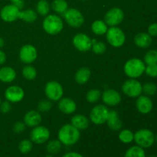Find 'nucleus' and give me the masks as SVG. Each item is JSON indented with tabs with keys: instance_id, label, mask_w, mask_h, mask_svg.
<instances>
[{
	"instance_id": "f257e3e1",
	"label": "nucleus",
	"mask_w": 157,
	"mask_h": 157,
	"mask_svg": "<svg viewBox=\"0 0 157 157\" xmlns=\"http://www.w3.org/2000/svg\"><path fill=\"white\" fill-rule=\"evenodd\" d=\"M81 137V133L78 129L72 124H65L59 129L58 133V140L62 145L73 146L78 142Z\"/></svg>"
},
{
	"instance_id": "f03ea898",
	"label": "nucleus",
	"mask_w": 157,
	"mask_h": 157,
	"mask_svg": "<svg viewBox=\"0 0 157 157\" xmlns=\"http://www.w3.org/2000/svg\"><path fill=\"white\" fill-rule=\"evenodd\" d=\"M146 64L143 60L137 58H133L129 59L125 63L124 67V71L125 75L128 78H140L145 72Z\"/></svg>"
},
{
	"instance_id": "7ed1b4c3",
	"label": "nucleus",
	"mask_w": 157,
	"mask_h": 157,
	"mask_svg": "<svg viewBox=\"0 0 157 157\" xmlns=\"http://www.w3.org/2000/svg\"><path fill=\"white\" fill-rule=\"evenodd\" d=\"M43 29L46 33L51 35H55L59 34L64 28V23L61 17L55 14L46 15L43 20Z\"/></svg>"
},
{
	"instance_id": "20e7f679",
	"label": "nucleus",
	"mask_w": 157,
	"mask_h": 157,
	"mask_svg": "<svg viewBox=\"0 0 157 157\" xmlns=\"http://www.w3.org/2000/svg\"><path fill=\"white\" fill-rule=\"evenodd\" d=\"M106 38L109 44L114 48H121L126 41V35L124 31L117 26L110 27L107 29Z\"/></svg>"
},
{
	"instance_id": "39448f33",
	"label": "nucleus",
	"mask_w": 157,
	"mask_h": 157,
	"mask_svg": "<svg viewBox=\"0 0 157 157\" xmlns=\"http://www.w3.org/2000/svg\"><path fill=\"white\" fill-rule=\"evenodd\" d=\"M136 144L142 148H150L155 143V135L148 129H140L134 133V140Z\"/></svg>"
},
{
	"instance_id": "423d86ee",
	"label": "nucleus",
	"mask_w": 157,
	"mask_h": 157,
	"mask_svg": "<svg viewBox=\"0 0 157 157\" xmlns=\"http://www.w3.org/2000/svg\"><path fill=\"white\" fill-rule=\"evenodd\" d=\"M109 109L104 104H98L92 108L90 112V121L96 125L105 124L109 114Z\"/></svg>"
},
{
	"instance_id": "0eeeda50",
	"label": "nucleus",
	"mask_w": 157,
	"mask_h": 157,
	"mask_svg": "<svg viewBox=\"0 0 157 157\" xmlns=\"http://www.w3.org/2000/svg\"><path fill=\"white\" fill-rule=\"evenodd\" d=\"M122 90L129 98H138L143 93V85L136 79L130 78L123 84Z\"/></svg>"
},
{
	"instance_id": "6e6552de",
	"label": "nucleus",
	"mask_w": 157,
	"mask_h": 157,
	"mask_svg": "<svg viewBox=\"0 0 157 157\" xmlns=\"http://www.w3.org/2000/svg\"><path fill=\"white\" fill-rule=\"evenodd\" d=\"M44 94L51 101H58L62 98L64 90L60 83L55 81H48L44 87Z\"/></svg>"
},
{
	"instance_id": "1a4fd4ad",
	"label": "nucleus",
	"mask_w": 157,
	"mask_h": 157,
	"mask_svg": "<svg viewBox=\"0 0 157 157\" xmlns=\"http://www.w3.org/2000/svg\"><path fill=\"white\" fill-rule=\"evenodd\" d=\"M64 20L68 25L73 28H80L84 23V17L78 9H68L63 15Z\"/></svg>"
},
{
	"instance_id": "9d476101",
	"label": "nucleus",
	"mask_w": 157,
	"mask_h": 157,
	"mask_svg": "<svg viewBox=\"0 0 157 157\" xmlns=\"http://www.w3.org/2000/svg\"><path fill=\"white\" fill-rule=\"evenodd\" d=\"M50 131L44 126H37L33 127L30 133V140L36 144H42L47 142L50 138Z\"/></svg>"
},
{
	"instance_id": "9b49d317",
	"label": "nucleus",
	"mask_w": 157,
	"mask_h": 157,
	"mask_svg": "<svg viewBox=\"0 0 157 157\" xmlns=\"http://www.w3.org/2000/svg\"><path fill=\"white\" fill-rule=\"evenodd\" d=\"M124 18V11L118 7H114L107 11L104 16V21L110 27L117 26L123 21Z\"/></svg>"
},
{
	"instance_id": "f8f14e48",
	"label": "nucleus",
	"mask_w": 157,
	"mask_h": 157,
	"mask_svg": "<svg viewBox=\"0 0 157 157\" xmlns=\"http://www.w3.org/2000/svg\"><path fill=\"white\" fill-rule=\"evenodd\" d=\"M38 57V52L36 48L32 44H25L19 51V58L21 62L25 64H32Z\"/></svg>"
},
{
	"instance_id": "ddd939ff",
	"label": "nucleus",
	"mask_w": 157,
	"mask_h": 157,
	"mask_svg": "<svg viewBox=\"0 0 157 157\" xmlns=\"http://www.w3.org/2000/svg\"><path fill=\"white\" fill-rule=\"evenodd\" d=\"M20 9L13 3L5 6L0 11V17L6 22H12L18 19Z\"/></svg>"
},
{
	"instance_id": "4468645a",
	"label": "nucleus",
	"mask_w": 157,
	"mask_h": 157,
	"mask_svg": "<svg viewBox=\"0 0 157 157\" xmlns=\"http://www.w3.org/2000/svg\"><path fill=\"white\" fill-rule=\"evenodd\" d=\"M72 43L75 48L82 52L90 50L92 47L91 39L84 33H78L75 35L72 40Z\"/></svg>"
},
{
	"instance_id": "2eb2a0df",
	"label": "nucleus",
	"mask_w": 157,
	"mask_h": 157,
	"mask_svg": "<svg viewBox=\"0 0 157 157\" xmlns=\"http://www.w3.org/2000/svg\"><path fill=\"white\" fill-rule=\"evenodd\" d=\"M25 97V92L19 86L12 85L8 87L5 91V98L10 103H18Z\"/></svg>"
},
{
	"instance_id": "dca6fc26",
	"label": "nucleus",
	"mask_w": 157,
	"mask_h": 157,
	"mask_svg": "<svg viewBox=\"0 0 157 157\" xmlns=\"http://www.w3.org/2000/svg\"><path fill=\"white\" fill-rule=\"evenodd\" d=\"M103 102L110 107H114L121 102V95L114 89H107L101 94Z\"/></svg>"
},
{
	"instance_id": "f3484780",
	"label": "nucleus",
	"mask_w": 157,
	"mask_h": 157,
	"mask_svg": "<svg viewBox=\"0 0 157 157\" xmlns=\"http://www.w3.org/2000/svg\"><path fill=\"white\" fill-rule=\"evenodd\" d=\"M136 107L140 113L147 114L153 110V101L149 96L140 95L136 101Z\"/></svg>"
},
{
	"instance_id": "a211bd4d",
	"label": "nucleus",
	"mask_w": 157,
	"mask_h": 157,
	"mask_svg": "<svg viewBox=\"0 0 157 157\" xmlns=\"http://www.w3.org/2000/svg\"><path fill=\"white\" fill-rule=\"evenodd\" d=\"M58 107L62 113L65 114H71L76 111L77 104L75 101L71 98H64L58 101Z\"/></svg>"
},
{
	"instance_id": "6ab92c4d",
	"label": "nucleus",
	"mask_w": 157,
	"mask_h": 157,
	"mask_svg": "<svg viewBox=\"0 0 157 157\" xmlns=\"http://www.w3.org/2000/svg\"><path fill=\"white\" fill-rule=\"evenodd\" d=\"M42 121V117L39 111L37 110H29L24 117V123L27 127H35L39 125Z\"/></svg>"
},
{
	"instance_id": "aec40b11",
	"label": "nucleus",
	"mask_w": 157,
	"mask_h": 157,
	"mask_svg": "<svg viewBox=\"0 0 157 157\" xmlns=\"http://www.w3.org/2000/svg\"><path fill=\"white\" fill-rule=\"evenodd\" d=\"M106 123H107L109 128L113 131H118L122 128L123 123L121 120L120 119L118 113L115 110L109 111V114Z\"/></svg>"
},
{
	"instance_id": "412c9836",
	"label": "nucleus",
	"mask_w": 157,
	"mask_h": 157,
	"mask_svg": "<svg viewBox=\"0 0 157 157\" xmlns=\"http://www.w3.org/2000/svg\"><path fill=\"white\" fill-rule=\"evenodd\" d=\"M153 38L146 32H140L134 37V43L137 47L140 48H147L151 45Z\"/></svg>"
},
{
	"instance_id": "4be33fe9",
	"label": "nucleus",
	"mask_w": 157,
	"mask_h": 157,
	"mask_svg": "<svg viewBox=\"0 0 157 157\" xmlns=\"http://www.w3.org/2000/svg\"><path fill=\"white\" fill-rule=\"evenodd\" d=\"M71 124L79 130H84L87 129L90 125V120L84 115L76 114L72 117Z\"/></svg>"
},
{
	"instance_id": "5701e85b",
	"label": "nucleus",
	"mask_w": 157,
	"mask_h": 157,
	"mask_svg": "<svg viewBox=\"0 0 157 157\" xmlns=\"http://www.w3.org/2000/svg\"><path fill=\"white\" fill-rule=\"evenodd\" d=\"M91 72L87 67H83L78 69L75 75V80L77 84H84L89 81L90 78Z\"/></svg>"
},
{
	"instance_id": "b1692460",
	"label": "nucleus",
	"mask_w": 157,
	"mask_h": 157,
	"mask_svg": "<svg viewBox=\"0 0 157 157\" xmlns=\"http://www.w3.org/2000/svg\"><path fill=\"white\" fill-rule=\"evenodd\" d=\"M16 78V72L11 67H2L0 68V81L11 83Z\"/></svg>"
},
{
	"instance_id": "393cba45",
	"label": "nucleus",
	"mask_w": 157,
	"mask_h": 157,
	"mask_svg": "<svg viewBox=\"0 0 157 157\" xmlns=\"http://www.w3.org/2000/svg\"><path fill=\"white\" fill-rule=\"evenodd\" d=\"M38 18V13L36 11L33 9H25V10L20 11L18 19L23 20L27 23H33Z\"/></svg>"
},
{
	"instance_id": "a878e982",
	"label": "nucleus",
	"mask_w": 157,
	"mask_h": 157,
	"mask_svg": "<svg viewBox=\"0 0 157 157\" xmlns=\"http://www.w3.org/2000/svg\"><path fill=\"white\" fill-rule=\"evenodd\" d=\"M92 32L97 35H103L107 33L108 25L103 20H96L91 25Z\"/></svg>"
},
{
	"instance_id": "bb28decb",
	"label": "nucleus",
	"mask_w": 157,
	"mask_h": 157,
	"mask_svg": "<svg viewBox=\"0 0 157 157\" xmlns=\"http://www.w3.org/2000/svg\"><path fill=\"white\" fill-rule=\"evenodd\" d=\"M52 9L59 15H64L68 9V4L66 0H54L52 3Z\"/></svg>"
},
{
	"instance_id": "cd10ccee",
	"label": "nucleus",
	"mask_w": 157,
	"mask_h": 157,
	"mask_svg": "<svg viewBox=\"0 0 157 157\" xmlns=\"http://www.w3.org/2000/svg\"><path fill=\"white\" fill-rule=\"evenodd\" d=\"M62 144L58 140H52L48 142L46 145V150L51 155L58 154L61 150Z\"/></svg>"
},
{
	"instance_id": "c85d7f7f",
	"label": "nucleus",
	"mask_w": 157,
	"mask_h": 157,
	"mask_svg": "<svg viewBox=\"0 0 157 157\" xmlns=\"http://www.w3.org/2000/svg\"><path fill=\"white\" fill-rule=\"evenodd\" d=\"M124 157H146L144 149L139 146H133L126 151Z\"/></svg>"
},
{
	"instance_id": "c756f323",
	"label": "nucleus",
	"mask_w": 157,
	"mask_h": 157,
	"mask_svg": "<svg viewBox=\"0 0 157 157\" xmlns=\"http://www.w3.org/2000/svg\"><path fill=\"white\" fill-rule=\"evenodd\" d=\"M51 6L47 0H39L36 5V12L41 16H46L50 12Z\"/></svg>"
},
{
	"instance_id": "7c9ffc66",
	"label": "nucleus",
	"mask_w": 157,
	"mask_h": 157,
	"mask_svg": "<svg viewBox=\"0 0 157 157\" xmlns=\"http://www.w3.org/2000/svg\"><path fill=\"white\" fill-rule=\"evenodd\" d=\"M118 137L121 142L128 144L133 142V140H134V133L131 130L125 129V130H123L120 132Z\"/></svg>"
},
{
	"instance_id": "2f4dec72",
	"label": "nucleus",
	"mask_w": 157,
	"mask_h": 157,
	"mask_svg": "<svg viewBox=\"0 0 157 157\" xmlns=\"http://www.w3.org/2000/svg\"><path fill=\"white\" fill-rule=\"evenodd\" d=\"M21 74H22L23 77L26 80L32 81V80L35 79V78H36L37 71L33 66L26 65L23 67L22 71H21Z\"/></svg>"
},
{
	"instance_id": "473e14b6",
	"label": "nucleus",
	"mask_w": 157,
	"mask_h": 157,
	"mask_svg": "<svg viewBox=\"0 0 157 157\" xmlns=\"http://www.w3.org/2000/svg\"><path fill=\"white\" fill-rule=\"evenodd\" d=\"M101 94H102L101 90L98 89H91L87 91L86 94V100L90 104H94L99 101L100 98H101Z\"/></svg>"
},
{
	"instance_id": "72a5a7b5",
	"label": "nucleus",
	"mask_w": 157,
	"mask_h": 157,
	"mask_svg": "<svg viewBox=\"0 0 157 157\" xmlns=\"http://www.w3.org/2000/svg\"><path fill=\"white\" fill-rule=\"evenodd\" d=\"M32 147H33V144H32L31 140L25 139L21 140L18 144V150L20 151V153H23V154H27L29 152H31Z\"/></svg>"
},
{
	"instance_id": "f704fd0d",
	"label": "nucleus",
	"mask_w": 157,
	"mask_h": 157,
	"mask_svg": "<svg viewBox=\"0 0 157 157\" xmlns=\"http://www.w3.org/2000/svg\"><path fill=\"white\" fill-rule=\"evenodd\" d=\"M144 63L147 65L148 64H157V50L151 49L148 51L144 56Z\"/></svg>"
},
{
	"instance_id": "c9c22d12",
	"label": "nucleus",
	"mask_w": 157,
	"mask_h": 157,
	"mask_svg": "<svg viewBox=\"0 0 157 157\" xmlns=\"http://www.w3.org/2000/svg\"><path fill=\"white\" fill-rule=\"evenodd\" d=\"M157 92V86L153 82H147L143 85V93L147 96H153Z\"/></svg>"
},
{
	"instance_id": "e433bc0d",
	"label": "nucleus",
	"mask_w": 157,
	"mask_h": 157,
	"mask_svg": "<svg viewBox=\"0 0 157 157\" xmlns=\"http://www.w3.org/2000/svg\"><path fill=\"white\" fill-rule=\"evenodd\" d=\"M91 49L95 55H101L104 54V52H106V50H107V46H106V44L103 41H97V42L92 44Z\"/></svg>"
},
{
	"instance_id": "4c0bfd02",
	"label": "nucleus",
	"mask_w": 157,
	"mask_h": 157,
	"mask_svg": "<svg viewBox=\"0 0 157 157\" xmlns=\"http://www.w3.org/2000/svg\"><path fill=\"white\" fill-rule=\"evenodd\" d=\"M52 103L50 100H42L38 104V110L39 112H47L52 109Z\"/></svg>"
},
{
	"instance_id": "58836bf2",
	"label": "nucleus",
	"mask_w": 157,
	"mask_h": 157,
	"mask_svg": "<svg viewBox=\"0 0 157 157\" xmlns=\"http://www.w3.org/2000/svg\"><path fill=\"white\" fill-rule=\"evenodd\" d=\"M144 73L150 78H157V64H148L146 66Z\"/></svg>"
},
{
	"instance_id": "ea45409f",
	"label": "nucleus",
	"mask_w": 157,
	"mask_h": 157,
	"mask_svg": "<svg viewBox=\"0 0 157 157\" xmlns=\"http://www.w3.org/2000/svg\"><path fill=\"white\" fill-rule=\"evenodd\" d=\"M25 128L26 125L24 122H21V121H18V122L15 123V124L13 125V131L15 133H21V132L25 130Z\"/></svg>"
},
{
	"instance_id": "a19ab883",
	"label": "nucleus",
	"mask_w": 157,
	"mask_h": 157,
	"mask_svg": "<svg viewBox=\"0 0 157 157\" xmlns=\"http://www.w3.org/2000/svg\"><path fill=\"white\" fill-rule=\"evenodd\" d=\"M11 109H12V106H11V104L9 101H3V102H1V104H0V110H1L2 113H9L11 110Z\"/></svg>"
},
{
	"instance_id": "79ce46f5",
	"label": "nucleus",
	"mask_w": 157,
	"mask_h": 157,
	"mask_svg": "<svg viewBox=\"0 0 157 157\" xmlns=\"http://www.w3.org/2000/svg\"><path fill=\"white\" fill-rule=\"evenodd\" d=\"M147 33L153 38L157 36V23H152L150 25L147 29Z\"/></svg>"
},
{
	"instance_id": "37998d69",
	"label": "nucleus",
	"mask_w": 157,
	"mask_h": 157,
	"mask_svg": "<svg viewBox=\"0 0 157 157\" xmlns=\"http://www.w3.org/2000/svg\"><path fill=\"white\" fill-rule=\"evenodd\" d=\"M62 157H84L81 153H78L77 152H68L65 153Z\"/></svg>"
},
{
	"instance_id": "c03bdc74",
	"label": "nucleus",
	"mask_w": 157,
	"mask_h": 157,
	"mask_svg": "<svg viewBox=\"0 0 157 157\" xmlns=\"http://www.w3.org/2000/svg\"><path fill=\"white\" fill-rule=\"evenodd\" d=\"M6 61V55L3 51L0 49V64H3Z\"/></svg>"
},
{
	"instance_id": "a18cd8bd",
	"label": "nucleus",
	"mask_w": 157,
	"mask_h": 157,
	"mask_svg": "<svg viewBox=\"0 0 157 157\" xmlns=\"http://www.w3.org/2000/svg\"><path fill=\"white\" fill-rule=\"evenodd\" d=\"M13 4L15 5V6H16L17 7L20 9V10H21V9L24 7V2H23L22 0H20V1L17 2L13 3Z\"/></svg>"
},
{
	"instance_id": "49530a36",
	"label": "nucleus",
	"mask_w": 157,
	"mask_h": 157,
	"mask_svg": "<svg viewBox=\"0 0 157 157\" xmlns=\"http://www.w3.org/2000/svg\"><path fill=\"white\" fill-rule=\"evenodd\" d=\"M4 44H5L4 40H3V38H0V49H1L3 46H4Z\"/></svg>"
},
{
	"instance_id": "de8ad7c7",
	"label": "nucleus",
	"mask_w": 157,
	"mask_h": 157,
	"mask_svg": "<svg viewBox=\"0 0 157 157\" xmlns=\"http://www.w3.org/2000/svg\"><path fill=\"white\" fill-rule=\"evenodd\" d=\"M9 1H10L12 3H15V2H17L20 1V0H9Z\"/></svg>"
},
{
	"instance_id": "09e8293b",
	"label": "nucleus",
	"mask_w": 157,
	"mask_h": 157,
	"mask_svg": "<svg viewBox=\"0 0 157 157\" xmlns=\"http://www.w3.org/2000/svg\"><path fill=\"white\" fill-rule=\"evenodd\" d=\"M44 157H54L53 156H52V155H51V154H49V155H46Z\"/></svg>"
},
{
	"instance_id": "8fccbe9b",
	"label": "nucleus",
	"mask_w": 157,
	"mask_h": 157,
	"mask_svg": "<svg viewBox=\"0 0 157 157\" xmlns=\"http://www.w3.org/2000/svg\"><path fill=\"white\" fill-rule=\"evenodd\" d=\"M155 142H156L157 144V135H156V136H155Z\"/></svg>"
},
{
	"instance_id": "3c124183",
	"label": "nucleus",
	"mask_w": 157,
	"mask_h": 157,
	"mask_svg": "<svg viewBox=\"0 0 157 157\" xmlns=\"http://www.w3.org/2000/svg\"><path fill=\"white\" fill-rule=\"evenodd\" d=\"M149 157H156V156H149Z\"/></svg>"
},
{
	"instance_id": "603ef678",
	"label": "nucleus",
	"mask_w": 157,
	"mask_h": 157,
	"mask_svg": "<svg viewBox=\"0 0 157 157\" xmlns=\"http://www.w3.org/2000/svg\"><path fill=\"white\" fill-rule=\"evenodd\" d=\"M1 102H2V101H1V98H0V104H1Z\"/></svg>"
},
{
	"instance_id": "864d4df0",
	"label": "nucleus",
	"mask_w": 157,
	"mask_h": 157,
	"mask_svg": "<svg viewBox=\"0 0 157 157\" xmlns=\"http://www.w3.org/2000/svg\"><path fill=\"white\" fill-rule=\"evenodd\" d=\"M81 1H87V0H81Z\"/></svg>"
}]
</instances>
